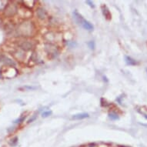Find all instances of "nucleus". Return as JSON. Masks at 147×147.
<instances>
[{
  "label": "nucleus",
  "instance_id": "412c9836",
  "mask_svg": "<svg viewBox=\"0 0 147 147\" xmlns=\"http://www.w3.org/2000/svg\"><path fill=\"white\" fill-rule=\"evenodd\" d=\"M2 77H3V72L0 70V78H2Z\"/></svg>",
  "mask_w": 147,
  "mask_h": 147
},
{
  "label": "nucleus",
  "instance_id": "1a4fd4ad",
  "mask_svg": "<svg viewBox=\"0 0 147 147\" xmlns=\"http://www.w3.org/2000/svg\"><path fill=\"white\" fill-rule=\"evenodd\" d=\"M102 12V15L104 16V17L106 18L107 20H110L112 18L111 12L109 11V9H108V7L105 5H102L101 6Z\"/></svg>",
  "mask_w": 147,
  "mask_h": 147
},
{
  "label": "nucleus",
  "instance_id": "aec40b11",
  "mask_svg": "<svg viewBox=\"0 0 147 147\" xmlns=\"http://www.w3.org/2000/svg\"><path fill=\"white\" fill-rule=\"evenodd\" d=\"M26 89H36V87H34V86H26L25 87Z\"/></svg>",
  "mask_w": 147,
  "mask_h": 147
},
{
  "label": "nucleus",
  "instance_id": "9d476101",
  "mask_svg": "<svg viewBox=\"0 0 147 147\" xmlns=\"http://www.w3.org/2000/svg\"><path fill=\"white\" fill-rule=\"evenodd\" d=\"M89 115L86 113H77L73 115L72 116V119H75V120H81V119H84L89 118Z\"/></svg>",
  "mask_w": 147,
  "mask_h": 147
},
{
  "label": "nucleus",
  "instance_id": "0eeeda50",
  "mask_svg": "<svg viewBox=\"0 0 147 147\" xmlns=\"http://www.w3.org/2000/svg\"><path fill=\"white\" fill-rule=\"evenodd\" d=\"M0 62L4 63L6 66H9V67L14 68L16 65V63L14 60H12V59L9 58L8 56H4V55L0 56Z\"/></svg>",
  "mask_w": 147,
  "mask_h": 147
},
{
  "label": "nucleus",
  "instance_id": "6ab92c4d",
  "mask_svg": "<svg viewBox=\"0 0 147 147\" xmlns=\"http://www.w3.org/2000/svg\"><path fill=\"white\" fill-rule=\"evenodd\" d=\"M86 3L87 5H89V6H90V7H91V8H92V9H94V8H95L94 3H92V1H89V0H87V1H86Z\"/></svg>",
  "mask_w": 147,
  "mask_h": 147
},
{
  "label": "nucleus",
  "instance_id": "ddd939ff",
  "mask_svg": "<svg viewBox=\"0 0 147 147\" xmlns=\"http://www.w3.org/2000/svg\"><path fill=\"white\" fill-rule=\"evenodd\" d=\"M26 118V115H22V116H20V118L17 119L16 120H15L14 123H19V124H20V123H22L24 122Z\"/></svg>",
  "mask_w": 147,
  "mask_h": 147
},
{
  "label": "nucleus",
  "instance_id": "f3484780",
  "mask_svg": "<svg viewBox=\"0 0 147 147\" xmlns=\"http://www.w3.org/2000/svg\"><path fill=\"white\" fill-rule=\"evenodd\" d=\"M36 118H37V114H35V115H33V116H32V118H31V119H29V120H28V122H27V123H32L33 121L36 120Z\"/></svg>",
  "mask_w": 147,
  "mask_h": 147
},
{
  "label": "nucleus",
  "instance_id": "4468645a",
  "mask_svg": "<svg viewBox=\"0 0 147 147\" xmlns=\"http://www.w3.org/2000/svg\"><path fill=\"white\" fill-rule=\"evenodd\" d=\"M87 46L89 47L91 50H94L95 48H96V43H95L94 41H89L87 42Z\"/></svg>",
  "mask_w": 147,
  "mask_h": 147
},
{
  "label": "nucleus",
  "instance_id": "7ed1b4c3",
  "mask_svg": "<svg viewBox=\"0 0 147 147\" xmlns=\"http://www.w3.org/2000/svg\"><path fill=\"white\" fill-rule=\"evenodd\" d=\"M44 51L49 59L56 58L59 53V49L56 44L46 43V42L44 45Z\"/></svg>",
  "mask_w": 147,
  "mask_h": 147
},
{
  "label": "nucleus",
  "instance_id": "dca6fc26",
  "mask_svg": "<svg viewBox=\"0 0 147 147\" xmlns=\"http://www.w3.org/2000/svg\"><path fill=\"white\" fill-rule=\"evenodd\" d=\"M65 43H66V46H67L68 47H70V48H74L75 46H77L76 42L73 41H67Z\"/></svg>",
  "mask_w": 147,
  "mask_h": 147
},
{
  "label": "nucleus",
  "instance_id": "2eb2a0df",
  "mask_svg": "<svg viewBox=\"0 0 147 147\" xmlns=\"http://www.w3.org/2000/svg\"><path fill=\"white\" fill-rule=\"evenodd\" d=\"M53 114V112L51 110H48V111H44L42 113V118H47L49 116H50L51 115Z\"/></svg>",
  "mask_w": 147,
  "mask_h": 147
},
{
  "label": "nucleus",
  "instance_id": "6e6552de",
  "mask_svg": "<svg viewBox=\"0 0 147 147\" xmlns=\"http://www.w3.org/2000/svg\"><path fill=\"white\" fill-rule=\"evenodd\" d=\"M36 16L37 18L40 20H46L48 18V13L46 11L45 9L42 7L37 8V9L36 11Z\"/></svg>",
  "mask_w": 147,
  "mask_h": 147
},
{
  "label": "nucleus",
  "instance_id": "423d86ee",
  "mask_svg": "<svg viewBox=\"0 0 147 147\" xmlns=\"http://www.w3.org/2000/svg\"><path fill=\"white\" fill-rule=\"evenodd\" d=\"M18 11V8H17L16 5L15 4H9V5L6 6L5 10V14L7 16H13L16 12Z\"/></svg>",
  "mask_w": 147,
  "mask_h": 147
},
{
  "label": "nucleus",
  "instance_id": "a211bd4d",
  "mask_svg": "<svg viewBox=\"0 0 147 147\" xmlns=\"http://www.w3.org/2000/svg\"><path fill=\"white\" fill-rule=\"evenodd\" d=\"M17 142H18V138L15 137L14 139H12V140H11L10 145H11V146H15V145H16Z\"/></svg>",
  "mask_w": 147,
  "mask_h": 147
},
{
  "label": "nucleus",
  "instance_id": "f257e3e1",
  "mask_svg": "<svg viewBox=\"0 0 147 147\" xmlns=\"http://www.w3.org/2000/svg\"><path fill=\"white\" fill-rule=\"evenodd\" d=\"M18 33L20 36L24 37V38H28V37H32L36 33V26L32 21L30 20H25L19 26V28L17 29Z\"/></svg>",
  "mask_w": 147,
  "mask_h": 147
},
{
  "label": "nucleus",
  "instance_id": "20e7f679",
  "mask_svg": "<svg viewBox=\"0 0 147 147\" xmlns=\"http://www.w3.org/2000/svg\"><path fill=\"white\" fill-rule=\"evenodd\" d=\"M44 39L46 41V43L56 44L63 39V36L58 32L50 31L44 35Z\"/></svg>",
  "mask_w": 147,
  "mask_h": 147
},
{
  "label": "nucleus",
  "instance_id": "f03ea898",
  "mask_svg": "<svg viewBox=\"0 0 147 147\" xmlns=\"http://www.w3.org/2000/svg\"><path fill=\"white\" fill-rule=\"evenodd\" d=\"M73 16H74L76 22H77L80 26H81L83 29H85L86 30L89 32L93 31V29H94L93 25L90 22H89L88 20H86L85 18H83L82 15L80 14L76 10H75L73 12Z\"/></svg>",
  "mask_w": 147,
  "mask_h": 147
},
{
  "label": "nucleus",
  "instance_id": "9b49d317",
  "mask_svg": "<svg viewBox=\"0 0 147 147\" xmlns=\"http://www.w3.org/2000/svg\"><path fill=\"white\" fill-rule=\"evenodd\" d=\"M125 63L127 65H136L139 64L137 61L129 56H125Z\"/></svg>",
  "mask_w": 147,
  "mask_h": 147
},
{
  "label": "nucleus",
  "instance_id": "39448f33",
  "mask_svg": "<svg viewBox=\"0 0 147 147\" xmlns=\"http://www.w3.org/2000/svg\"><path fill=\"white\" fill-rule=\"evenodd\" d=\"M18 46L21 50L24 51V52H28V51L33 50L36 47V43L33 40L25 38V39L18 41Z\"/></svg>",
  "mask_w": 147,
  "mask_h": 147
},
{
  "label": "nucleus",
  "instance_id": "f8f14e48",
  "mask_svg": "<svg viewBox=\"0 0 147 147\" xmlns=\"http://www.w3.org/2000/svg\"><path fill=\"white\" fill-rule=\"evenodd\" d=\"M108 116L109 119H111L113 121H116V120H118L119 119V115L116 113L115 112H110V113H109L108 114Z\"/></svg>",
  "mask_w": 147,
  "mask_h": 147
},
{
  "label": "nucleus",
  "instance_id": "4be33fe9",
  "mask_svg": "<svg viewBox=\"0 0 147 147\" xmlns=\"http://www.w3.org/2000/svg\"><path fill=\"white\" fill-rule=\"evenodd\" d=\"M146 72H147V69H146Z\"/></svg>",
  "mask_w": 147,
  "mask_h": 147
}]
</instances>
